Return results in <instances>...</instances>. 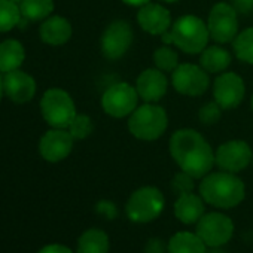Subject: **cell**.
<instances>
[{
  "label": "cell",
  "mask_w": 253,
  "mask_h": 253,
  "mask_svg": "<svg viewBox=\"0 0 253 253\" xmlns=\"http://www.w3.org/2000/svg\"><path fill=\"white\" fill-rule=\"evenodd\" d=\"M170 155L177 167L194 179H203L216 164L209 142L192 128H180L170 139Z\"/></svg>",
  "instance_id": "6da1fadb"
},
{
  "label": "cell",
  "mask_w": 253,
  "mask_h": 253,
  "mask_svg": "<svg viewBox=\"0 0 253 253\" xmlns=\"http://www.w3.org/2000/svg\"><path fill=\"white\" fill-rule=\"evenodd\" d=\"M200 195L216 209H234L246 198L244 182L228 171H210L200 182Z\"/></svg>",
  "instance_id": "7a4b0ae2"
},
{
  "label": "cell",
  "mask_w": 253,
  "mask_h": 253,
  "mask_svg": "<svg viewBox=\"0 0 253 253\" xmlns=\"http://www.w3.org/2000/svg\"><path fill=\"white\" fill-rule=\"evenodd\" d=\"M161 38L164 45H174L182 52L195 55L201 54L207 48L210 33L207 23L197 15L188 14L177 18L174 24H171V29Z\"/></svg>",
  "instance_id": "3957f363"
},
{
  "label": "cell",
  "mask_w": 253,
  "mask_h": 253,
  "mask_svg": "<svg viewBox=\"0 0 253 253\" xmlns=\"http://www.w3.org/2000/svg\"><path fill=\"white\" fill-rule=\"evenodd\" d=\"M128 131L139 140L154 142L160 139L169 125V116L164 107L157 103H145L137 106L136 110L128 116Z\"/></svg>",
  "instance_id": "277c9868"
},
{
  "label": "cell",
  "mask_w": 253,
  "mask_h": 253,
  "mask_svg": "<svg viewBox=\"0 0 253 253\" xmlns=\"http://www.w3.org/2000/svg\"><path fill=\"white\" fill-rule=\"evenodd\" d=\"M166 207L164 194L155 186L136 189L125 204V213L134 223H149L161 216Z\"/></svg>",
  "instance_id": "5b68a950"
},
{
  "label": "cell",
  "mask_w": 253,
  "mask_h": 253,
  "mask_svg": "<svg viewBox=\"0 0 253 253\" xmlns=\"http://www.w3.org/2000/svg\"><path fill=\"white\" fill-rule=\"evenodd\" d=\"M41 112L43 119L52 128H69L75 119L76 106L70 94L60 88L48 89L41 100Z\"/></svg>",
  "instance_id": "8992f818"
},
{
  "label": "cell",
  "mask_w": 253,
  "mask_h": 253,
  "mask_svg": "<svg viewBox=\"0 0 253 253\" xmlns=\"http://www.w3.org/2000/svg\"><path fill=\"white\" fill-rule=\"evenodd\" d=\"M139 98L136 86L128 82H118L104 91L101 97V107L106 115L121 119L130 116L136 110Z\"/></svg>",
  "instance_id": "52a82bcc"
},
{
  "label": "cell",
  "mask_w": 253,
  "mask_h": 253,
  "mask_svg": "<svg viewBox=\"0 0 253 253\" xmlns=\"http://www.w3.org/2000/svg\"><path fill=\"white\" fill-rule=\"evenodd\" d=\"M232 219L220 211L204 213V216L197 222L195 232L210 249H217L226 244L234 235Z\"/></svg>",
  "instance_id": "ba28073f"
},
{
  "label": "cell",
  "mask_w": 253,
  "mask_h": 253,
  "mask_svg": "<svg viewBox=\"0 0 253 253\" xmlns=\"http://www.w3.org/2000/svg\"><path fill=\"white\" fill-rule=\"evenodd\" d=\"M210 38L217 43H229L238 35V12L231 3H216L207 18Z\"/></svg>",
  "instance_id": "9c48e42d"
},
{
  "label": "cell",
  "mask_w": 253,
  "mask_h": 253,
  "mask_svg": "<svg viewBox=\"0 0 253 253\" xmlns=\"http://www.w3.org/2000/svg\"><path fill=\"white\" fill-rule=\"evenodd\" d=\"M171 85L182 95L200 97L207 91L210 79L201 66L183 63L171 72Z\"/></svg>",
  "instance_id": "30bf717a"
},
{
  "label": "cell",
  "mask_w": 253,
  "mask_h": 253,
  "mask_svg": "<svg viewBox=\"0 0 253 253\" xmlns=\"http://www.w3.org/2000/svg\"><path fill=\"white\" fill-rule=\"evenodd\" d=\"M133 38L134 33L128 21L116 20L110 23L103 32L100 41L103 55L112 61L122 58L126 54V51L130 49L133 43Z\"/></svg>",
  "instance_id": "8fae6325"
},
{
  "label": "cell",
  "mask_w": 253,
  "mask_h": 253,
  "mask_svg": "<svg viewBox=\"0 0 253 253\" xmlns=\"http://www.w3.org/2000/svg\"><path fill=\"white\" fill-rule=\"evenodd\" d=\"M252 158H253L252 148L244 140H228L222 143L214 154L216 166L228 173L243 171L244 169L249 167Z\"/></svg>",
  "instance_id": "7c38bea8"
},
{
  "label": "cell",
  "mask_w": 253,
  "mask_h": 253,
  "mask_svg": "<svg viewBox=\"0 0 253 253\" xmlns=\"http://www.w3.org/2000/svg\"><path fill=\"white\" fill-rule=\"evenodd\" d=\"M246 95V85L241 76L234 72H222L213 82L214 101L225 110L240 106Z\"/></svg>",
  "instance_id": "4fadbf2b"
},
{
  "label": "cell",
  "mask_w": 253,
  "mask_h": 253,
  "mask_svg": "<svg viewBox=\"0 0 253 253\" xmlns=\"http://www.w3.org/2000/svg\"><path fill=\"white\" fill-rule=\"evenodd\" d=\"M75 139L66 128H52L46 131L39 142V154L48 163L66 160L73 149Z\"/></svg>",
  "instance_id": "5bb4252c"
},
{
  "label": "cell",
  "mask_w": 253,
  "mask_h": 253,
  "mask_svg": "<svg viewBox=\"0 0 253 253\" xmlns=\"http://www.w3.org/2000/svg\"><path fill=\"white\" fill-rule=\"evenodd\" d=\"M137 23L143 32L152 36H163L171 29V15L166 6L149 2L140 8Z\"/></svg>",
  "instance_id": "9a60e30c"
},
{
  "label": "cell",
  "mask_w": 253,
  "mask_h": 253,
  "mask_svg": "<svg viewBox=\"0 0 253 253\" xmlns=\"http://www.w3.org/2000/svg\"><path fill=\"white\" fill-rule=\"evenodd\" d=\"M136 89L142 100L146 103H158L169 89V79L164 72L160 69H146L143 70L137 81H136Z\"/></svg>",
  "instance_id": "2e32d148"
},
{
  "label": "cell",
  "mask_w": 253,
  "mask_h": 253,
  "mask_svg": "<svg viewBox=\"0 0 253 253\" xmlns=\"http://www.w3.org/2000/svg\"><path fill=\"white\" fill-rule=\"evenodd\" d=\"M3 88H5V94L12 101L20 103V104L30 101L36 94L35 79L30 75H27L26 72H21L20 69L5 73Z\"/></svg>",
  "instance_id": "e0dca14e"
},
{
  "label": "cell",
  "mask_w": 253,
  "mask_h": 253,
  "mask_svg": "<svg viewBox=\"0 0 253 253\" xmlns=\"http://www.w3.org/2000/svg\"><path fill=\"white\" fill-rule=\"evenodd\" d=\"M206 213V201L194 192L177 195L174 203V216L185 225H197Z\"/></svg>",
  "instance_id": "ac0fdd59"
},
{
  "label": "cell",
  "mask_w": 253,
  "mask_h": 253,
  "mask_svg": "<svg viewBox=\"0 0 253 253\" xmlns=\"http://www.w3.org/2000/svg\"><path fill=\"white\" fill-rule=\"evenodd\" d=\"M72 33H73L72 24L66 18L58 15L48 17L39 27V36L42 42L52 46H60L69 42Z\"/></svg>",
  "instance_id": "d6986e66"
},
{
  "label": "cell",
  "mask_w": 253,
  "mask_h": 253,
  "mask_svg": "<svg viewBox=\"0 0 253 253\" xmlns=\"http://www.w3.org/2000/svg\"><path fill=\"white\" fill-rule=\"evenodd\" d=\"M207 244L197 232L179 231L169 240V253H209Z\"/></svg>",
  "instance_id": "ffe728a7"
},
{
  "label": "cell",
  "mask_w": 253,
  "mask_h": 253,
  "mask_svg": "<svg viewBox=\"0 0 253 253\" xmlns=\"http://www.w3.org/2000/svg\"><path fill=\"white\" fill-rule=\"evenodd\" d=\"M24 58V46L18 41L6 39L0 43V73H9L20 69Z\"/></svg>",
  "instance_id": "44dd1931"
},
{
  "label": "cell",
  "mask_w": 253,
  "mask_h": 253,
  "mask_svg": "<svg viewBox=\"0 0 253 253\" xmlns=\"http://www.w3.org/2000/svg\"><path fill=\"white\" fill-rule=\"evenodd\" d=\"M109 235L100 228H89L78 238V253H109Z\"/></svg>",
  "instance_id": "7402d4cb"
},
{
  "label": "cell",
  "mask_w": 253,
  "mask_h": 253,
  "mask_svg": "<svg viewBox=\"0 0 253 253\" xmlns=\"http://www.w3.org/2000/svg\"><path fill=\"white\" fill-rule=\"evenodd\" d=\"M231 64V54L217 45L207 46L200 57V66L209 73H222Z\"/></svg>",
  "instance_id": "603a6c76"
},
{
  "label": "cell",
  "mask_w": 253,
  "mask_h": 253,
  "mask_svg": "<svg viewBox=\"0 0 253 253\" xmlns=\"http://www.w3.org/2000/svg\"><path fill=\"white\" fill-rule=\"evenodd\" d=\"M20 9L23 18L29 21H42L52 14L54 0H23Z\"/></svg>",
  "instance_id": "cb8c5ba5"
},
{
  "label": "cell",
  "mask_w": 253,
  "mask_h": 253,
  "mask_svg": "<svg viewBox=\"0 0 253 253\" xmlns=\"http://www.w3.org/2000/svg\"><path fill=\"white\" fill-rule=\"evenodd\" d=\"M232 49L240 61L253 66V27L246 29L235 36L232 41Z\"/></svg>",
  "instance_id": "d4e9b609"
},
{
  "label": "cell",
  "mask_w": 253,
  "mask_h": 253,
  "mask_svg": "<svg viewBox=\"0 0 253 253\" xmlns=\"http://www.w3.org/2000/svg\"><path fill=\"white\" fill-rule=\"evenodd\" d=\"M21 9L12 0H0V33H6L18 26Z\"/></svg>",
  "instance_id": "484cf974"
},
{
  "label": "cell",
  "mask_w": 253,
  "mask_h": 253,
  "mask_svg": "<svg viewBox=\"0 0 253 253\" xmlns=\"http://www.w3.org/2000/svg\"><path fill=\"white\" fill-rule=\"evenodd\" d=\"M154 64L161 72H173L179 66V55L174 49L170 48V45H164L161 48H157L152 55Z\"/></svg>",
  "instance_id": "4316f807"
},
{
  "label": "cell",
  "mask_w": 253,
  "mask_h": 253,
  "mask_svg": "<svg viewBox=\"0 0 253 253\" xmlns=\"http://www.w3.org/2000/svg\"><path fill=\"white\" fill-rule=\"evenodd\" d=\"M67 130H69V133L72 134V137L75 140H84L88 136H91V133L94 130V124H92V119L88 115L78 113L75 116V119L70 122Z\"/></svg>",
  "instance_id": "83f0119b"
},
{
  "label": "cell",
  "mask_w": 253,
  "mask_h": 253,
  "mask_svg": "<svg viewBox=\"0 0 253 253\" xmlns=\"http://www.w3.org/2000/svg\"><path fill=\"white\" fill-rule=\"evenodd\" d=\"M222 107L216 103V101H209L206 104L201 106V109L198 110V119L203 125H213L216 122H219L220 116H222Z\"/></svg>",
  "instance_id": "f1b7e54d"
},
{
  "label": "cell",
  "mask_w": 253,
  "mask_h": 253,
  "mask_svg": "<svg viewBox=\"0 0 253 253\" xmlns=\"http://www.w3.org/2000/svg\"><path fill=\"white\" fill-rule=\"evenodd\" d=\"M194 177L185 171H179L174 174L173 180H171V188L177 195H183V194H189L194 192Z\"/></svg>",
  "instance_id": "f546056e"
},
{
  "label": "cell",
  "mask_w": 253,
  "mask_h": 253,
  "mask_svg": "<svg viewBox=\"0 0 253 253\" xmlns=\"http://www.w3.org/2000/svg\"><path fill=\"white\" fill-rule=\"evenodd\" d=\"M95 211H97L100 216H103V217H106V219H109V220H113V219H116V216H118V207H116L112 201H109V200H101V201H98V203L95 204Z\"/></svg>",
  "instance_id": "4dcf8cb0"
},
{
  "label": "cell",
  "mask_w": 253,
  "mask_h": 253,
  "mask_svg": "<svg viewBox=\"0 0 253 253\" xmlns=\"http://www.w3.org/2000/svg\"><path fill=\"white\" fill-rule=\"evenodd\" d=\"M145 253H169V244H166L161 238H149L145 244Z\"/></svg>",
  "instance_id": "1f68e13d"
},
{
  "label": "cell",
  "mask_w": 253,
  "mask_h": 253,
  "mask_svg": "<svg viewBox=\"0 0 253 253\" xmlns=\"http://www.w3.org/2000/svg\"><path fill=\"white\" fill-rule=\"evenodd\" d=\"M231 5L238 14H249L253 11V0H231Z\"/></svg>",
  "instance_id": "d6a6232c"
},
{
  "label": "cell",
  "mask_w": 253,
  "mask_h": 253,
  "mask_svg": "<svg viewBox=\"0 0 253 253\" xmlns=\"http://www.w3.org/2000/svg\"><path fill=\"white\" fill-rule=\"evenodd\" d=\"M38 253H73L67 246L60 244V243H52V244H46L43 246Z\"/></svg>",
  "instance_id": "836d02e7"
},
{
  "label": "cell",
  "mask_w": 253,
  "mask_h": 253,
  "mask_svg": "<svg viewBox=\"0 0 253 253\" xmlns=\"http://www.w3.org/2000/svg\"><path fill=\"white\" fill-rule=\"evenodd\" d=\"M121 2H124L125 5H128V6H139V8H142L143 5L149 3L151 0H121Z\"/></svg>",
  "instance_id": "e575fe53"
},
{
  "label": "cell",
  "mask_w": 253,
  "mask_h": 253,
  "mask_svg": "<svg viewBox=\"0 0 253 253\" xmlns=\"http://www.w3.org/2000/svg\"><path fill=\"white\" fill-rule=\"evenodd\" d=\"M3 94H5V88H3V78H2V75H0V100H2Z\"/></svg>",
  "instance_id": "d590c367"
},
{
  "label": "cell",
  "mask_w": 253,
  "mask_h": 253,
  "mask_svg": "<svg viewBox=\"0 0 253 253\" xmlns=\"http://www.w3.org/2000/svg\"><path fill=\"white\" fill-rule=\"evenodd\" d=\"M160 2H164V3H176L179 0H160Z\"/></svg>",
  "instance_id": "8d00e7d4"
},
{
  "label": "cell",
  "mask_w": 253,
  "mask_h": 253,
  "mask_svg": "<svg viewBox=\"0 0 253 253\" xmlns=\"http://www.w3.org/2000/svg\"><path fill=\"white\" fill-rule=\"evenodd\" d=\"M12 2H14V3H17V5H18V3H21V2H23V0H12Z\"/></svg>",
  "instance_id": "74e56055"
},
{
  "label": "cell",
  "mask_w": 253,
  "mask_h": 253,
  "mask_svg": "<svg viewBox=\"0 0 253 253\" xmlns=\"http://www.w3.org/2000/svg\"><path fill=\"white\" fill-rule=\"evenodd\" d=\"M250 104H252V110H253V97H252V101H250Z\"/></svg>",
  "instance_id": "f35d334b"
}]
</instances>
